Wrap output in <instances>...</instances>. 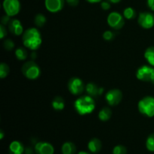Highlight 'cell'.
Wrapping results in <instances>:
<instances>
[{
  "label": "cell",
  "instance_id": "obj_1",
  "mask_svg": "<svg viewBox=\"0 0 154 154\" xmlns=\"http://www.w3.org/2000/svg\"><path fill=\"white\" fill-rule=\"evenodd\" d=\"M22 40L24 46L32 51L38 49L42 43L41 33L36 28H29L24 31Z\"/></svg>",
  "mask_w": 154,
  "mask_h": 154
},
{
  "label": "cell",
  "instance_id": "obj_2",
  "mask_svg": "<svg viewBox=\"0 0 154 154\" xmlns=\"http://www.w3.org/2000/svg\"><path fill=\"white\" fill-rule=\"evenodd\" d=\"M75 110L80 115L91 114L96 108V102L92 96H82L76 99L74 104Z\"/></svg>",
  "mask_w": 154,
  "mask_h": 154
},
{
  "label": "cell",
  "instance_id": "obj_3",
  "mask_svg": "<svg viewBox=\"0 0 154 154\" xmlns=\"http://www.w3.org/2000/svg\"><path fill=\"white\" fill-rule=\"evenodd\" d=\"M138 111L141 114L148 117H154V98L146 96L143 98L138 105Z\"/></svg>",
  "mask_w": 154,
  "mask_h": 154
},
{
  "label": "cell",
  "instance_id": "obj_4",
  "mask_svg": "<svg viewBox=\"0 0 154 154\" xmlns=\"http://www.w3.org/2000/svg\"><path fill=\"white\" fill-rule=\"evenodd\" d=\"M22 73L26 78L30 80L37 79L41 75V69L34 61H29L22 66Z\"/></svg>",
  "mask_w": 154,
  "mask_h": 154
},
{
  "label": "cell",
  "instance_id": "obj_5",
  "mask_svg": "<svg viewBox=\"0 0 154 154\" xmlns=\"http://www.w3.org/2000/svg\"><path fill=\"white\" fill-rule=\"evenodd\" d=\"M136 77L138 80L144 82L154 84V68L152 66L144 65L138 68L136 72Z\"/></svg>",
  "mask_w": 154,
  "mask_h": 154
},
{
  "label": "cell",
  "instance_id": "obj_6",
  "mask_svg": "<svg viewBox=\"0 0 154 154\" xmlns=\"http://www.w3.org/2000/svg\"><path fill=\"white\" fill-rule=\"evenodd\" d=\"M68 89L72 94L77 96V95L81 94L84 91L85 86L81 78L73 77L69 81Z\"/></svg>",
  "mask_w": 154,
  "mask_h": 154
},
{
  "label": "cell",
  "instance_id": "obj_7",
  "mask_svg": "<svg viewBox=\"0 0 154 154\" xmlns=\"http://www.w3.org/2000/svg\"><path fill=\"white\" fill-rule=\"evenodd\" d=\"M2 5L6 14L10 17L17 15L20 10L19 0H4Z\"/></svg>",
  "mask_w": 154,
  "mask_h": 154
},
{
  "label": "cell",
  "instance_id": "obj_8",
  "mask_svg": "<svg viewBox=\"0 0 154 154\" xmlns=\"http://www.w3.org/2000/svg\"><path fill=\"white\" fill-rule=\"evenodd\" d=\"M108 24L114 29H120L124 26L125 20L123 17L118 12H111L108 16Z\"/></svg>",
  "mask_w": 154,
  "mask_h": 154
},
{
  "label": "cell",
  "instance_id": "obj_9",
  "mask_svg": "<svg viewBox=\"0 0 154 154\" xmlns=\"http://www.w3.org/2000/svg\"><path fill=\"white\" fill-rule=\"evenodd\" d=\"M138 23L142 28L151 29L154 26V14L151 12H141L138 15Z\"/></svg>",
  "mask_w": 154,
  "mask_h": 154
},
{
  "label": "cell",
  "instance_id": "obj_10",
  "mask_svg": "<svg viewBox=\"0 0 154 154\" xmlns=\"http://www.w3.org/2000/svg\"><path fill=\"white\" fill-rule=\"evenodd\" d=\"M122 98H123L122 92L118 89H112L105 95V100L107 103L111 106H115L118 105L121 102Z\"/></svg>",
  "mask_w": 154,
  "mask_h": 154
},
{
  "label": "cell",
  "instance_id": "obj_11",
  "mask_svg": "<svg viewBox=\"0 0 154 154\" xmlns=\"http://www.w3.org/2000/svg\"><path fill=\"white\" fill-rule=\"evenodd\" d=\"M65 0H45V5L47 10L51 13L60 11L64 7Z\"/></svg>",
  "mask_w": 154,
  "mask_h": 154
},
{
  "label": "cell",
  "instance_id": "obj_12",
  "mask_svg": "<svg viewBox=\"0 0 154 154\" xmlns=\"http://www.w3.org/2000/svg\"><path fill=\"white\" fill-rule=\"evenodd\" d=\"M35 151L37 154H54V147L50 143L40 141L35 145Z\"/></svg>",
  "mask_w": 154,
  "mask_h": 154
},
{
  "label": "cell",
  "instance_id": "obj_13",
  "mask_svg": "<svg viewBox=\"0 0 154 154\" xmlns=\"http://www.w3.org/2000/svg\"><path fill=\"white\" fill-rule=\"evenodd\" d=\"M8 29L10 32L14 35H20L23 33V27L19 20L12 19L8 23Z\"/></svg>",
  "mask_w": 154,
  "mask_h": 154
},
{
  "label": "cell",
  "instance_id": "obj_14",
  "mask_svg": "<svg viewBox=\"0 0 154 154\" xmlns=\"http://www.w3.org/2000/svg\"><path fill=\"white\" fill-rule=\"evenodd\" d=\"M85 90L87 91V94L89 96H92L93 98L100 96L104 91L103 88H101L94 83H88L86 85Z\"/></svg>",
  "mask_w": 154,
  "mask_h": 154
},
{
  "label": "cell",
  "instance_id": "obj_15",
  "mask_svg": "<svg viewBox=\"0 0 154 154\" xmlns=\"http://www.w3.org/2000/svg\"><path fill=\"white\" fill-rule=\"evenodd\" d=\"M24 152H25L24 146L20 141H12L9 145V153L10 154H23Z\"/></svg>",
  "mask_w": 154,
  "mask_h": 154
},
{
  "label": "cell",
  "instance_id": "obj_16",
  "mask_svg": "<svg viewBox=\"0 0 154 154\" xmlns=\"http://www.w3.org/2000/svg\"><path fill=\"white\" fill-rule=\"evenodd\" d=\"M88 150L93 153H97L102 150V144L101 141L98 138H92L88 143Z\"/></svg>",
  "mask_w": 154,
  "mask_h": 154
},
{
  "label": "cell",
  "instance_id": "obj_17",
  "mask_svg": "<svg viewBox=\"0 0 154 154\" xmlns=\"http://www.w3.org/2000/svg\"><path fill=\"white\" fill-rule=\"evenodd\" d=\"M62 153L63 154H75L76 153V146L70 141L65 142L62 146Z\"/></svg>",
  "mask_w": 154,
  "mask_h": 154
},
{
  "label": "cell",
  "instance_id": "obj_18",
  "mask_svg": "<svg viewBox=\"0 0 154 154\" xmlns=\"http://www.w3.org/2000/svg\"><path fill=\"white\" fill-rule=\"evenodd\" d=\"M65 100L61 96H57L52 101V107L56 111H62L65 108Z\"/></svg>",
  "mask_w": 154,
  "mask_h": 154
},
{
  "label": "cell",
  "instance_id": "obj_19",
  "mask_svg": "<svg viewBox=\"0 0 154 154\" xmlns=\"http://www.w3.org/2000/svg\"><path fill=\"white\" fill-rule=\"evenodd\" d=\"M111 114H112L111 110L108 107H105L99 111V118L101 121H108L111 118Z\"/></svg>",
  "mask_w": 154,
  "mask_h": 154
},
{
  "label": "cell",
  "instance_id": "obj_20",
  "mask_svg": "<svg viewBox=\"0 0 154 154\" xmlns=\"http://www.w3.org/2000/svg\"><path fill=\"white\" fill-rule=\"evenodd\" d=\"M144 58L150 66L154 67V46L149 47L144 52Z\"/></svg>",
  "mask_w": 154,
  "mask_h": 154
},
{
  "label": "cell",
  "instance_id": "obj_21",
  "mask_svg": "<svg viewBox=\"0 0 154 154\" xmlns=\"http://www.w3.org/2000/svg\"><path fill=\"white\" fill-rule=\"evenodd\" d=\"M15 56H16L17 59L19 60H25L27 58V51L25 48H17L15 51Z\"/></svg>",
  "mask_w": 154,
  "mask_h": 154
},
{
  "label": "cell",
  "instance_id": "obj_22",
  "mask_svg": "<svg viewBox=\"0 0 154 154\" xmlns=\"http://www.w3.org/2000/svg\"><path fill=\"white\" fill-rule=\"evenodd\" d=\"M123 17L127 20H132L136 17V12L135 9L131 7H128L123 11Z\"/></svg>",
  "mask_w": 154,
  "mask_h": 154
},
{
  "label": "cell",
  "instance_id": "obj_23",
  "mask_svg": "<svg viewBox=\"0 0 154 154\" xmlns=\"http://www.w3.org/2000/svg\"><path fill=\"white\" fill-rule=\"evenodd\" d=\"M47 19L45 17V16L42 14H38L37 15H35L34 19L35 24L38 27H42L46 23Z\"/></svg>",
  "mask_w": 154,
  "mask_h": 154
},
{
  "label": "cell",
  "instance_id": "obj_24",
  "mask_svg": "<svg viewBox=\"0 0 154 154\" xmlns=\"http://www.w3.org/2000/svg\"><path fill=\"white\" fill-rule=\"evenodd\" d=\"M146 147L150 152H154V133L150 134L146 141Z\"/></svg>",
  "mask_w": 154,
  "mask_h": 154
},
{
  "label": "cell",
  "instance_id": "obj_25",
  "mask_svg": "<svg viewBox=\"0 0 154 154\" xmlns=\"http://www.w3.org/2000/svg\"><path fill=\"white\" fill-rule=\"evenodd\" d=\"M9 71H10V69H9L8 66L6 63H2L1 65H0V78H6L8 75Z\"/></svg>",
  "mask_w": 154,
  "mask_h": 154
},
{
  "label": "cell",
  "instance_id": "obj_26",
  "mask_svg": "<svg viewBox=\"0 0 154 154\" xmlns=\"http://www.w3.org/2000/svg\"><path fill=\"white\" fill-rule=\"evenodd\" d=\"M113 154H127V149L123 145H117L113 149Z\"/></svg>",
  "mask_w": 154,
  "mask_h": 154
},
{
  "label": "cell",
  "instance_id": "obj_27",
  "mask_svg": "<svg viewBox=\"0 0 154 154\" xmlns=\"http://www.w3.org/2000/svg\"><path fill=\"white\" fill-rule=\"evenodd\" d=\"M3 46H4L5 49L7 51H11L14 48V43L11 39H7L3 43Z\"/></svg>",
  "mask_w": 154,
  "mask_h": 154
},
{
  "label": "cell",
  "instance_id": "obj_28",
  "mask_svg": "<svg viewBox=\"0 0 154 154\" xmlns=\"http://www.w3.org/2000/svg\"><path fill=\"white\" fill-rule=\"evenodd\" d=\"M103 38L105 40L110 42V41H112L115 38V34L113 32L108 30V31H105L103 33Z\"/></svg>",
  "mask_w": 154,
  "mask_h": 154
},
{
  "label": "cell",
  "instance_id": "obj_29",
  "mask_svg": "<svg viewBox=\"0 0 154 154\" xmlns=\"http://www.w3.org/2000/svg\"><path fill=\"white\" fill-rule=\"evenodd\" d=\"M7 35V30H6L5 26L2 24L0 25V38L3 39Z\"/></svg>",
  "mask_w": 154,
  "mask_h": 154
},
{
  "label": "cell",
  "instance_id": "obj_30",
  "mask_svg": "<svg viewBox=\"0 0 154 154\" xmlns=\"http://www.w3.org/2000/svg\"><path fill=\"white\" fill-rule=\"evenodd\" d=\"M101 8L105 11L109 10V9L111 8V3H110L109 2L107 1L102 2H101Z\"/></svg>",
  "mask_w": 154,
  "mask_h": 154
},
{
  "label": "cell",
  "instance_id": "obj_31",
  "mask_svg": "<svg viewBox=\"0 0 154 154\" xmlns=\"http://www.w3.org/2000/svg\"><path fill=\"white\" fill-rule=\"evenodd\" d=\"M11 21V18H10V16H8V15H5V16L2 17V24L4 26L5 25H8V23H10Z\"/></svg>",
  "mask_w": 154,
  "mask_h": 154
},
{
  "label": "cell",
  "instance_id": "obj_32",
  "mask_svg": "<svg viewBox=\"0 0 154 154\" xmlns=\"http://www.w3.org/2000/svg\"><path fill=\"white\" fill-rule=\"evenodd\" d=\"M66 1L69 5L72 6V7H75L79 3V0H66Z\"/></svg>",
  "mask_w": 154,
  "mask_h": 154
},
{
  "label": "cell",
  "instance_id": "obj_33",
  "mask_svg": "<svg viewBox=\"0 0 154 154\" xmlns=\"http://www.w3.org/2000/svg\"><path fill=\"white\" fill-rule=\"evenodd\" d=\"M147 7L154 11V0H147Z\"/></svg>",
  "mask_w": 154,
  "mask_h": 154
},
{
  "label": "cell",
  "instance_id": "obj_34",
  "mask_svg": "<svg viewBox=\"0 0 154 154\" xmlns=\"http://www.w3.org/2000/svg\"><path fill=\"white\" fill-rule=\"evenodd\" d=\"M26 154H33V150L31 147H27V148L25 149V152H24Z\"/></svg>",
  "mask_w": 154,
  "mask_h": 154
},
{
  "label": "cell",
  "instance_id": "obj_35",
  "mask_svg": "<svg viewBox=\"0 0 154 154\" xmlns=\"http://www.w3.org/2000/svg\"><path fill=\"white\" fill-rule=\"evenodd\" d=\"M87 1L90 3H98L100 2L102 0H87Z\"/></svg>",
  "mask_w": 154,
  "mask_h": 154
},
{
  "label": "cell",
  "instance_id": "obj_36",
  "mask_svg": "<svg viewBox=\"0 0 154 154\" xmlns=\"http://www.w3.org/2000/svg\"><path fill=\"white\" fill-rule=\"evenodd\" d=\"M120 1H121V0H108V2H109L110 3H114V4H117V3L120 2Z\"/></svg>",
  "mask_w": 154,
  "mask_h": 154
},
{
  "label": "cell",
  "instance_id": "obj_37",
  "mask_svg": "<svg viewBox=\"0 0 154 154\" xmlns=\"http://www.w3.org/2000/svg\"><path fill=\"white\" fill-rule=\"evenodd\" d=\"M36 57H37V55H36V54L35 52H33L32 54H31V57L32 60H35V59H36Z\"/></svg>",
  "mask_w": 154,
  "mask_h": 154
},
{
  "label": "cell",
  "instance_id": "obj_38",
  "mask_svg": "<svg viewBox=\"0 0 154 154\" xmlns=\"http://www.w3.org/2000/svg\"><path fill=\"white\" fill-rule=\"evenodd\" d=\"M4 138V133H3V131L1 130L0 131V139H2Z\"/></svg>",
  "mask_w": 154,
  "mask_h": 154
},
{
  "label": "cell",
  "instance_id": "obj_39",
  "mask_svg": "<svg viewBox=\"0 0 154 154\" xmlns=\"http://www.w3.org/2000/svg\"><path fill=\"white\" fill-rule=\"evenodd\" d=\"M78 154H90V153H87V152H85V151H81V152H79Z\"/></svg>",
  "mask_w": 154,
  "mask_h": 154
}]
</instances>
